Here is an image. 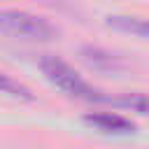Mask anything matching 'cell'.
Returning <instances> with one entry per match:
<instances>
[{
	"instance_id": "obj_2",
	"label": "cell",
	"mask_w": 149,
	"mask_h": 149,
	"mask_svg": "<svg viewBox=\"0 0 149 149\" xmlns=\"http://www.w3.org/2000/svg\"><path fill=\"white\" fill-rule=\"evenodd\" d=\"M0 35L30 42H49L58 35V28L51 21L23 9H0Z\"/></svg>"
},
{
	"instance_id": "obj_1",
	"label": "cell",
	"mask_w": 149,
	"mask_h": 149,
	"mask_svg": "<svg viewBox=\"0 0 149 149\" xmlns=\"http://www.w3.org/2000/svg\"><path fill=\"white\" fill-rule=\"evenodd\" d=\"M40 70L47 77V81H51L68 98L84 100V102H105V98H107V95H102V91L93 88L86 79H81V74L58 56H42Z\"/></svg>"
},
{
	"instance_id": "obj_3",
	"label": "cell",
	"mask_w": 149,
	"mask_h": 149,
	"mask_svg": "<svg viewBox=\"0 0 149 149\" xmlns=\"http://www.w3.org/2000/svg\"><path fill=\"white\" fill-rule=\"evenodd\" d=\"M86 126L95 128L98 133H105V135H130L135 133V123L121 114H114V112H88L81 116Z\"/></svg>"
},
{
	"instance_id": "obj_7",
	"label": "cell",
	"mask_w": 149,
	"mask_h": 149,
	"mask_svg": "<svg viewBox=\"0 0 149 149\" xmlns=\"http://www.w3.org/2000/svg\"><path fill=\"white\" fill-rule=\"evenodd\" d=\"M0 93H2V95H9V98H16V100H26V102L35 100L33 91H30L26 84H21L19 79L5 74V72H0Z\"/></svg>"
},
{
	"instance_id": "obj_6",
	"label": "cell",
	"mask_w": 149,
	"mask_h": 149,
	"mask_svg": "<svg viewBox=\"0 0 149 149\" xmlns=\"http://www.w3.org/2000/svg\"><path fill=\"white\" fill-rule=\"evenodd\" d=\"M105 102H109L112 107L135 112L140 116H149V93H123V95H114V98L107 95Z\"/></svg>"
},
{
	"instance_id": "obj_4",
	"label": "cell",
	"mask_w": 149,
	"mask_h": 149,
	"mask_svg": "<svg viewBox=\"0 0 149 149\" xmlns=\"http://www.w3.org/2000/svg\"><path fill=\"white\" fill-rule=\"evenodd\" d=\"M79 56L84 58V63H86L88 68H93V70H98V72H119V70L126 68V61H123L119 54H112V51H107V49H102V47H91V44H86V47H81Z\"/></svg>"
},
{
	"instance_id": "obj_5",
	"label": "cell",
	"mask_w": 149,
	"mask_h": 149,
	"mask_svg": "<svg viewBox=\"0 0 149 149\" xmlns=\"http://www.w3.org/2000/svg\"><path fill=\"white\" fill-rule=\"evenodd\" d=\"M112 30L119 33H130L135 37L149 40V19H140V16H123V14H112L105 21Z\"/></svg>"
}]
</instances>
